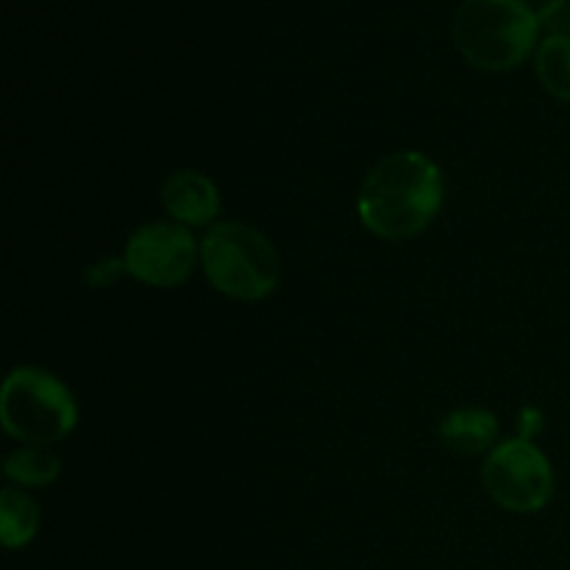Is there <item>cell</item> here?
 I'll return each instance as SVG.
<instances>
[{
	"instance_id": "14",
	"label": "cell",
	"mask_w": 570,
	"mask_h": 570,
	"mask_svg": "<svg viewBox=\"0 0 570 570\" xmlns=\"http://www.w3.org/2000/svg\"><path fill=\"white\" fill-rule=\"evenodd\" d=\"M538 429H540V412H534V410L523 412V434H521V438L532 440Z\"/></svg>"
},
{
	"instance_id": "5",
	"label": "cell",
	"mask_w": 570,
	"mask_h": 570,
	"mask_svg": "<svg viewBox=\"0 0 570 570\" xmlns=\"http://www.w3.org/2000/svg\"><path fill=\"white\" fill-rule=\"evenodd\" d=\"M482 482L490 499L510 512H540L554 495V471L532 440H504L488 454Z\"/></svg>"
},
{
	"instance_id": "4",
	"label": "cell",
	"mask_w": 570,
	"mask_h": 570,
	"mask_svg": "<svg viewBox=\"0 0 570 570\" xmlns=\"http://www.w3.org/2000/svg\"><path fill=\"white\" fill-rule=\"evenodd\" d=\"M76 399L53 373L14 367L0 393V423L22 445H50L76 429Z\"/></svg>"
},
{
	"instance_id": "2",
	"label": "cell",
	"mask_w": 570,
	"mask_h": 570,
	"mask_svg": "<svg viewBox=\"0 0 570 570\" xmlns=\"http://www.w3.org/2000/svg\"><path fill=\"white\" fill-rule=\"evenodd\" d=\"M540 37V17L527 0H465L454 17V42L468 65L504 72L523 65Z\"/></svg>"
},
{
	"instance_id": "3",
	"label": "cell",
	"mask_w": 570,
	"mask_h": 570,
	"mask_svg": "<svg viewBox=\"0 0 570 570\" xmlns=\"http://www.w3.org/2000/svg\"><path fill=\"white\" fill-rule=\"evenodd\" d=\"M200 265L217 293L237 301L267 298L278 287L282 262L259 228L223 220L206 232L200 243Z\"/></svg>"
},
{
	"instance_id": "11",
	"label": "cell",
	"mask_w": 570,
	"mask_h": 570,
	"mask_svg": "<svg viewBox=\"0 0 570 570\" xmlns=\"http://www.w3.org/2000/svg\"><path fill=\"white\" fill-rule=\"evenodd\" d=\"M534 67L546 92L570 104V37H546Z\"/></svg>"
},
{
	"instance_id": "12",
	"label": "cell",
	"mask_w": 570,
	"mask_h": 570,
	"mask_svg": "<svg viewBox=\"0 0 570 570\" xmlns=\"http://www.w3.org/2000/svg\"><path fill=\"white\" fill-rule=\"evenodd\" d=\"M540 28H549V37H570V0H549L540 11Z\"/></svg>"
},
{
	"instance_id": "1",
	"label": "cell",
	"mask_w": 570,
	"mask_h": 570,
	"mask_svg": "<svg viewBox=\"0 0 570 570\" xmlns=\"http://www.w3.org/2000/svg\"><path fill=\"white\" fill-rule=\"evenodd\" d=\"M443 198L440 167L421 150H399L371 167L360 187L356 209L367 232L401 243L432 226Z\"/></svg>"
},
{
	"instance_id": "7",
	"label": "cell",
	"mask_w": 570,
	"mask_h": 570,
	"mask_svg": "<svg viewBox=\"0 0 570 570\" xmlns=\"http://www.w3.org/2000/svg\"><path fill=\"white\" fill-rule=\"evenodd\" d=\"M161 204L181 226H209L220 215V193L215 181L198 170H176L161 184Z\"/></svg>"
},
{
	"instance_id": "6",
	"label": "cell",
	"mask_w": 570,
	"mask_h": 570,
	"mask_svg": "<svg viewBox=\"0 0 570 570\" xmlns=\"http://www.w3.org/2000/svg\"><path fill=\"white\" fill-rule=\"evenodd\" d=\"M198 239L181 223H145L128 237L126 273L150 287H176L187 282L198 262Z\"/></svg>"
},
{
	"instance_id": "9",
	"label": "cell",
	"mask_w": 570,
	"mask_h": 570,
	"mask_svg": "<svg viewBox=\"0 0 570 570\" xmlns=\"http://www.w3.org/2000/svg\"><path fill=\"white\" fill-rule=\"evenodd\" d=\"M39 532V507L17 488L0 493V540L6 549H22Z\"/></svg>"
},
{
	"instance_id": "13",
	"label": "cell",
	"mask_w": 570,
	"mask_h": 570,
	"mask_svg": "<svg viewBox=\"0 0 570 570\" xmlns=\"http://www.w3.org/2000/svg\"><path fill=\"white\" fill-rule=\"evenodd\" d=\"M120 273H126V262L122 259H100L95 262L92 267L87 271V282L92 287H111V284L120 278Z\"/></svg>"
},
{
	"instance_id": "10",
	"label": "cell",
	"mask_w": 570,
	"mask_h": 570,
	"mask_svg": "<svg viewBox=\"0 0 570 570\" xmlns=\"http://www.w3.org/2000/svg\"><path fill=\"white\" fill-rule=\"evenodd\" d=\"M3 473L20 488H45L61 473V460L48 445H20L3 462Z\"/></svg>"
},
{
	"instance_id": "8",
	"label": "cell",
	"mask_w": 570,
	"mask_h": 570,
	"mask_svg": "<svg viewBox=\"0 0 570 570\" xmlns=\"http://www.w3.org/2000/svg\"><path fill=\"white\" fill-rule=\"evenodd\" d=\"M438 438L454 454H482V451L495 449L493 443L499 438V421H495L493 412L479 410V406H465V410H454L451 415L443 417Z\"/></svg>"
}]
</instances>
